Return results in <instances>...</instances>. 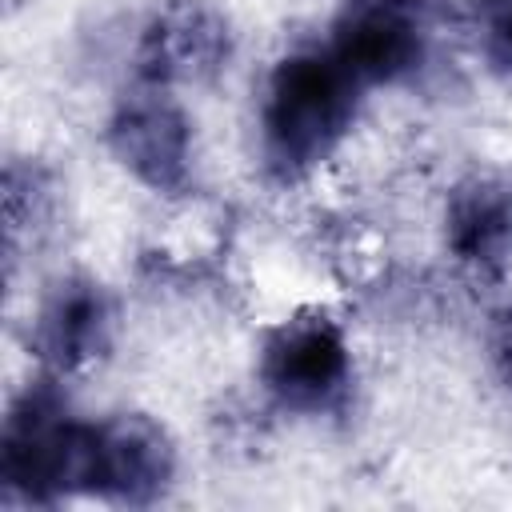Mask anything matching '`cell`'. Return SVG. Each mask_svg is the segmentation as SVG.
<instances>
[{"label": "cell", "mask_w": 512, "mask_h": 512, "mask_svg": "<svg viewBox=\"0 0 512 512\" xmlns=\"http://www.w3.org/2000/svg\"><path fill=\"white\" fill-rule=\"evenodd\" d=\"M360 80L332 52L284 56L264 88L260 148L276 180L292 184L320 168L352 128Z\"/></svg>", "instance_id": "1"}, {"label": "cell", "mask_w": 512, "mask_h": 512, "mask_svg": "<svg viewBox=\"0 0 512 512\" xmlns=\"http://www.w3.org/2000/svg\"><path fill=\"white\" fill-rule=\"evenodd\" d=\"M88 428L72 420L68 400L52 380L28 384L0 432V480L4 492L24 504H56L68 492H84Z\"/></svg>", "instance_id": "2"}, {"label": "cell", "mask_w": 512, "mask_h": 512, "mask_svg": "<svg viewBox=\"0 0 512 512\" xmlns=\"http://www.w3.org/2000/svg\"><path fill=\"white\" fill-rule=\"evenodd\" d=\"M352 376L344 332L324 312H300L276 324L260 348L264 388L292 412H328L344 400Z\"/></svg>", "instance_id": "3"}, {"label": "cell", "mask_w": 512, "mask_h": 512, "mask_svg": "<svg viewBox=\"0 0 512 512\" xmlns=\"http://www.w3.org/2000/svg\"><path fill=\"white\" fill-rule=\"evenodd\" d=\"M428 48L424 8L416 0H344L332 20L328 52L364 84L412 76Z\"/></svg>", "instance_id": "4"}, {"label": "cell", "mask_w": 512, "mask_h": 512, "mask_svg": "<svg viewBox=\"0 0 512 512\" xmlns=\"http://www.w3.org/2000/svg\"><path fill=\"white\" fill-rule=\"evenodd\" d=\"M108 148L152 192L176 196L192 180V128L184 108L160 84H144L116 104Z\"/></svg>", "instance_id": "5"}, {"label": "cell", "mask_w": 512, "mask_h": 512, "mask_svg": "<svg viewBox=\"0 0 512 512\" xmlns=\"http://www.w3.org/2000/svg\"><path fill=\"white\" fill-rule=\"evenodd\" d=\"M172 476L176 448L156 420L140 412H120L88 428L84 492L112 504H152L168 492Z\"/></svg>", "instance_id": "6"}, {"label": "cell", "mask_w": 512, "mask_h": 512, "mask_svg": "<svg viewBox=\"0 0 512 512\" xmlns=\"http://www.w3.org/2000/svg\"><path fill=\"white\" fill-rule=\"evenodd\" d=\"M232 56L228 16L212 0H168L152 12L136 44V72L144 84H200Z\"/></svg>", "instance_id": "7"}, {"label": "cell", "mask_w": 512, "mask_h": 512, "mask_svg": "<svg viewBox=\"0 0 512 512\" xmlns=\"http://www.w3.org/2000/svg\"><path fill=\"white\" fill-rule=\"evenodd\" d=\"M112 336V304L108 292L88 276L56 280L32 320V352L52 372H76L104 356Z\"/></svg>", "instance_id": "8"}, {"label": "cell", "mask_w": 512, "mask_h": 512, "mask_svg": "<svg viewBox=\"0 0 512 512\" xmlns=\"http://www.w3.org/2000/svg\"><path fill=\"white\" fill-rule=\"evenodd\" d=\"M444 240L452 256L476 272L512 264V172L488 168L464 176L444 208Z\"/></svg>", "instance_id": "9"}, {"label": "cell", "mask_w": 512, "mask_h": 512, "mask_svg": "<svg viewBox=\"0 0 512 512\" xmlns=\"http://www.w3.org/2000/svg\"><path fill=\"white\" fill-rule=\"evenodd\" d=\"M444 16L476 36L480 56L492 72L512 76V0H440Z\"/></svg>", "instance_id": "10"}, {"label": "cell", "mask_w": 512, "mask_h": 512, "mask_svg": "<svg viewBox=\"0 0 512 512\" xmlns=\"http://www.w3.org/2000/svg\"><path fill=\"white\" fill-rule=\"evenodd\" d=\"M492 360H496L504 384L512 388V300H508V304L496 312V320H492Z\"/></svg>", "instance_id": "11"}]
</instances>
